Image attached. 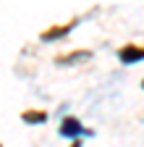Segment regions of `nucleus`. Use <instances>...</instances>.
Wrapping results in <instances>:
<instances>
[{
  "instance_id": "nucleus-1",
  "label": "nucleus",
  "mask_w": 144,
  "mask_h": 147,
  "mask_svg": "<svg viewBox=\"0 0 144 147\" xmlns=\"http://www.w3.org/2000/svg\"><path fill=\"white\" fill-rule=\"evenodd\" d=\"M76 26V18L74 21H68V24H55V26H50L47 32H42V40L45 42H55V40H63V37H68V32Z\"/></svg>"
},
{
  "instance_id": "nucleus-2",
  "label": "nucleus",
  "mask_w": 144,
  "mask_h": 147,
  "mask_svg": "<svg viewBox=\"0 0 144 147\" xmlns=\"http://www.w3.org/2000/svg\"><path fill=\"white\" fill-rule=\"evenodd\" d=\"M118 58H121V63H139V61H144V47L141 45H126L118 50Z\"/></svg>"
},
{
  "instance_id": "nucleus-3",
  "label": "nucleus",
  "mask_w": 144,
  "mask_h": 147,
  "mask_svg": "<svg viewBox=\"0 0 144 147\" xmlns=\"http://www.w3.org/2000/svg\"><path fill=\"white\" fill-rule=\"evenodd\" d=\"M81 134H84V126L74 116L63 118V123H60V137H81Z\"/></svg>"
},
{
  "instance_id": "nucleus-4",
  "label": "nucleus",
  "mask_w": 144,
  "mask_h": 147,
  "mask_svg": "<svg viewBox=\"0 0 144 147\" xmlns=\"http://www.w3.org/2000/svg\"><path fill=\"white\" fill-rule=\"evenodd\" d=\"M21 121L24 123H45L47 121V113H45V110H24V113H21Z\"/></svg>"
},
{
  "instance_id": "nucleus-5",
  "label": "nucleus",
  "mask_w": 144,
  "mask_h": 147,
  "mask_svg": "<svg viewBox=\"0 0 144 147\" xmlns=\"http://www.w3.org/2000/svg\"><path fill=\"white\" fill-rule=\"evenodd\" d=\"M89 58H92V53H89V50H76V53H71V55H60V58H58V63H79V61H89Z\"/></svg>"
},
{
  "instance_id": "nucleus-6",
  "label": "nucleus",
  "mask_w": 144,
  "mask_h": 147,
  "mask_svg": "<svg viewBox=\"0 0 144 147\" xmlns=\"http://www.w3.org/2000/svg\"><path fill=\"white\" fill-rule=\"evenodd\" d=\"M141 87H144V84H141Z\"/></svg>"
}]
</instances>
